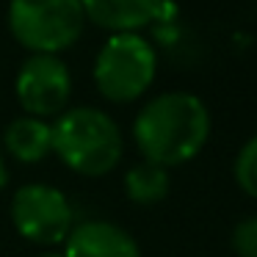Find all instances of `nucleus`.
I'll list each match as a JSON object with an SVG mask.
<instances>
[{"label":"nucleus","instance_id":"1","mask_svg":"<svg viewBox=\"0 0 257 257\" xmlns=\"http://www.w3.org/2000/svg\"><path fill=\"white\" fill-rule=\"evenodd\" d=\"M210 136L207 105L191 91H163L141 105L133 122V139L144 161L161 166L185 163Z\"/></svg>","mask_w":257,"mask_h":257},{"label":"nucleus","instance_id":"2","mask_svg":"<svg viewBox=\"0 0 257 257\" xmlns=\"http://www.w3.org/2000/svg\"><path fill=\"white\" fill-rule=\"evenodd\" d=\"M53 127V152L78 174L111 172L124 150L122 130L116 119L97 105H75L56 116Z\"/></svg>","mask_w":257,"mask_h":257},{"label":"nucleus","instance_id":"3","mask_svg":"<svg viewBox=\"0 0 257 257\" xmlns=\"http://www.w3.org/2000/svg\"><path fill=\"white\" fill-rule=\"evenodd\" d=\"M12 36L31 53H61L80 39L86 12L80 0H9Z\"/></svg>","mask_w":257,"mask_h":257},{"label":"nucleus","instance_id":"4","mask_svg":"<svg viewBox=\"0 0 257 257\" xmlns=\"http://www.w3.org/2000/svg\"><path fill=\"white\" fill-rule=\"evenodd\" d=\"M155 69V47L141 34H111L94 58V83L105 100L130 102L150 89Z\"/></svg>","mask_w":257,"mask_h":257},{"label":"nucleus","instance_id":"5","mask_svg":"<svg viewBox=\"0 0 257 257\" xmlns=\"http://www.w3.org/2000/svg\"><path fill=\"white\" fill-rule=\"evenodd\" d=\"M12 224L23 238L39 246H53L67 240L75 227V210L61 188L50 183H25L12 194L9 205Z\"/></svg>","mask_w":257,"mask_h":257},{"label":"nucleus","instance_id":"6","mask_svg":"<svg viewBox=\"0 0 257 257\" xmlns=\"http://www.w3.org/2000/svg\"><path fill=\"white\" fill-rule=\"evenodd\" d=\"M20 105L31 116H58L72 97V72L56 53H31L14 78Z\"/></svg>","mask_w":257,"mask_h":257},{"label":"nucleus","instance_id":"7","mask_svg":"<svg viewBox=\"0 0 257 257\" xmlns=\"http://www.w3.org/2000/svg\"><path fill=\"white\" fill-rule=\"evenodd\" d=\"M64 257H141L139 240L108 218H86L69 229Z\"/></svg>","mask_w":257,"mask_h":257},{"label":"nucleus","instance_id":"8","mask_svg":"<svg viewBox=\"0 0 257 257\" xmlns=\"http://www.w3.org/2000/svg\"><path fill=\"white\" fill-rule=\"evenodd\" d=\"M3 152L23 163H36L53 152V127L50 122L31 113H20V116L9 119L3 127Z\"/></svg>","mask_w":257,"mask_h":257},{"label":"nucleus","instance_id":"9","mask_svg":"<svg viewBox=\"0 0 257 257\" xmlns=\"http://www.w3.org/2000/svg\"><path fill=\"white\" fill-rule=\"evenodd\" d=\"M86 20L108 28L113 34L139 31L161 9V0H80Z\"/></svg>","mask_w":257,"mask_h":257},{"label":"nucleus","instance_id":"10","mask_svg":"<svg viewBox=\"0 0 257 257\" xmlns=\"http://www.w3.org/2000/svg\"><path fill=\"white\" fill-rule=\"evenodd\" d=\"M124 194L136 205H155L169 194V169L152 161H139L124 172Z\"/></svg>","mask_w":257,"mask_h":257},{"label":"nucleus","instance_id":"11","mask_svg":"<svg viewBox=\"0 0 257 257\" xmlns=\"http://www.w3.org/2000/svg\"><path fill=\"white\" fill-rule=\"evenodd\" d=\"M235 180L249 196H257V136L240 147L235 158Z\"/></svg>","mask_w":257,"mask_h":257},{"label":"nucleus","instance_id":"12","mask_svg":"<svg viewBox=\"0 0 257 257\" xmlns=\"http://www.w3.org/2000/svg\"><path fill=\"white\" fill-rule=\"evenodd\" d=\"M232 249L238 257H257V216H249L235 224Z\"/></svg>","mask_w":257,"mask_h":257},{"label":"nucleus","instance_id":"13","mask_svg":"<svg viewBox=\"0 0 257 257\" xmlns=\"http://www.w3.org/2000/svg\"><path fill=\"white\" fill-rule=\"evenodd\" d=\"M9 183V163H6V152L0 147V188Z\"/></svg>","mask_w":257,"mask_h":257},{"label":"nucleus","instance_id":"14","mask_svg":"<svg viewBox=\"0 0 257 257\" xmlns=\"http://www.w3.org/2000/svg\"><path fill=\"white\" fill-rule=\"evenodd\" d=\"M39 257H64V251H45V254H39Z\"/></svg>","mask_w":257,"mask_h":257}]
</instances>
